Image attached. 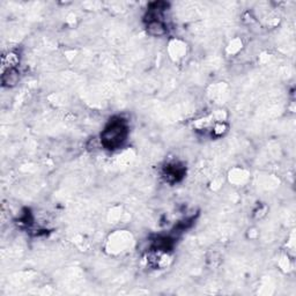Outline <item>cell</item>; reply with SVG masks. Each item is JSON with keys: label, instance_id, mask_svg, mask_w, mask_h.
Here are the masks:
<instances>
[{"label": "cell", "instance_id": "cell-3", "mask_svg": "<svg viewBox=\"0 0 296 296\" xmlns=\"http://www.w3.org/2000/svg\"><path fill=\"white\" fill-rule=\"evenodd\" d=\"M20 81V71L18 68H11L3 71L2 83L3 87L13 88Z\"/></svg>", "mask_w": 296, "mask_h": 296}, {"label": "cell", "instance_id": "cell-4", "mask_svg": "<svg viewBox=\"0 0 296 296\" xmlns=\"http://www.w3.org/2000/svg\"><path fill=\"white\" fill-rule=\"evenodd\" d=\"M20 57L16 52L11 51L7 55L3 56V71L11 68H18Z\"/></svg>", "mask_w": 296, "mask_h": 296}, {"label": "cell", "instance_id": "cell-5", "mask_svg": "<svg viewBox=\"0 0 296 296\" xmlns=\"http://www.w3.org/2000/svg\"><path fill=\"white\" fill-rule=\"evenodd\" d=\"M227 131H228L227 124L223 122H219V123H215L213 130H212V133L216 137H222Z\"/></svg>", "mask_w": 296, "mask_h": 296}, {"label": "cell", "instance_id": "cell-2", "mask_svg": "<svg viewBox=\"0 0 296 296\" xmlns=\"http://www.w3.org/2000/svg\"><path fill=\"white\" fill-rule=\"evenodd\" d=\"M146 31L153 37H162L168 32V27L162 19H155L146 22Z\"/></svg>", "mask_w": 296, "mask_h": 296}, {"label": "cell", "instance_id": "cell-1", "mask_svg": "<svg viewBox=\"0 0 296 296\" xmlns=\"http://www.w3.org/2000/svg\"><path fill=\"white\" fill-rule=\"evenodd\" d=\"M127 137V126L123 119H112L101 133V144L108 149L118 148Z\"/></svg>", "mask_w": 296, "mask_h": 296}]
</instances>
